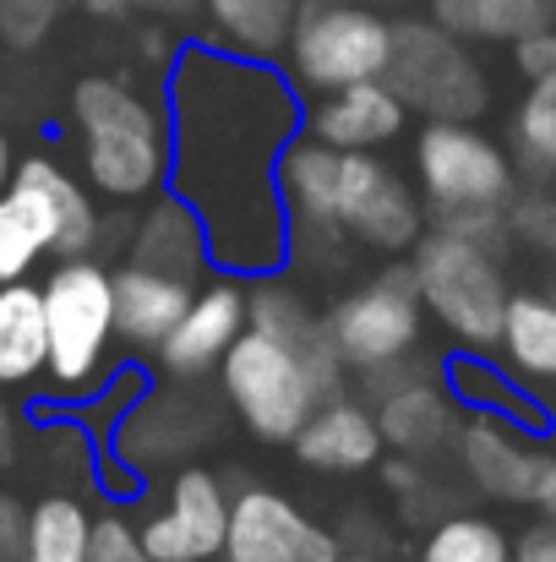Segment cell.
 Here are the masks:
<instances>
[{
    "instance_id": "obj_30",
    "label": "cell",
    "mask_w": 556,
    "mask_h": 562,
    "mask_svg": "<svg viewBox=\"0 0 556 562\" xmlns=\"http://www.w3.org/2000/svg\"><path fill=\"white\" fill-rule=\"evenodd\" d=\"M508 235L556 262V181H530L508 196Z\"/></svg>"
},
{
    "instance_id": "obj_17",
    "label": "cell",
    "mask_w": 556,
    "mask_h": 562,
    "mask_svg": "<svg viewBox=\"0 0 556 562\" xmlns=\"http://www.w3.org/2000/svg\"><path fill=\"white\" fill-rule=\"evenodd\" d=\"M290 453L300 470H317V475H366L382 464L387 448L366 398L333 393L300 420V431L290 437Z\"/></svg>"
},
{
    "instance_id": "obj_27",
    "label": "cell",
    "mask_w": 556,
    "mask_h": 562,
    "mask_svg": "<svg viewBox=\"0 0 556 562\" xmlns=\"http://www.w3.org/2000/svg\"><path fill=\"white\" fill-rule=\"evenodd\" d=\"M88 536H93V508L77 492H66V486L38 492L27 503V536H22L16 562H82Z\"/></svg>"
},
{
    "instance_id": "obj_43",
    "label": "cell",
    "mask_w": 556,
    "mask_h": 562,
    "mask_svg": "<svg viewBox=\"0 0 556 562\" xmlns=\"http://www.w3.org/2000/svg\"><path fill=\"white\" fill-rule=\"evenodd\" d=\"M66 5H82V0H66Z\"/></svg>"
},
{
    "instance_id": "obj_38",
    "label": "cell",
    "mask_w": 556,
    "mask_h": 562,
    "mask_svg": "<svg viewBox=\"0 0 556 562\" xmlns=\"http://www.w3.org/2000/svg\"><path fill=\"white\" fill-rule=\"evenodd\" d=\"M126 11H154V16H191L202 11L196 0H126Z\"/></svg>"
},
{
    "instance_id": "obj_1",
    "label": "cell",
    "mask_w": 556,
    "mask_h": 562,
    "mask_svg": "<svg viewBox=\"0 0 556 562\" xmlns=\"http://www.w3.org/2000/svg\"><path fill=\"white\" fill-rule=\"evenodd\" d=\"M170 187L202 218L218 273L262 279L290 268L279 159L300 137V88L273 60L181 44L164 66Z\"/></svg>"
},
{
    "instance_id": "obj_3",
    "label": "cell",
    "mask_w": 556,
    "mask_h": 562,
    "mask_svg": "<svg viewBox=\"0 0 556 562\" xmlns=\"http://www.w3.org/2000/svg\"><path fill=\"white\" fill-rule=\"evenodd\" d=\"M71 137H77V176L104 202L137 207L170 187V121L164 99L143 93L132 77L88 71L71 82Z\"/></svg>"
},
{
    "instance_id": "obj_19",
    "label": "cell",
    "mask_w": 556,
    "mask_h": 562,
    "mask_svg": "<svg viewBox=\"0 0 556 562\" xmlns=\"http://www.w3.org/2000/svg\"><path fill=\"white\" fill-rule=\"evenodd\" d=\"M306 137L328 143V148H350V154H376L387 143L404 137L409 110L398 104V93L376 77V82H350L333 93H317V104L306 110Z\"/></svg>"
},
{
    "instance_id": "obj_10",
    "label": "cell",
    "mask_w": 556,
    "mask_h": 562,
    "mask_svg": "<svg viewBox=\"0 0 556 562\" xmlns=\"http://www.w3.org/2000/svg\"><path fill=\"white\" fill-rule=\"evenodd\" d=\"M382 82L398 93L409 115L425 121H480L491 104V82L464 38L436 22H393V49Z\"/></svg>"
},
{
    "instance_id": "obj_11",
    "label": "cell",
    "mask_w": 556,
    "mask_h": 562,
    "mask_svg": "<svg viewBox=\"0 0 556 562\" xmlns=\"http://www.w3.org/2000/svg\"><path fill=\"white\" fill-rule=\"evenodd\" d=\"M415 191L425 202V218L508 207V196L519 191V170L513 154L475 121H425L415 132Z\"/></svg>"
},
{
    "instance_id": "obj_26",
    "label": "cell",
    "mask_w": 556,
    "mask_h": 562,
    "mask_svg": "<svg viewBox=\"0 0 556 562\" xmlns=\"http://www.w3.org/2000/svg\"><path fill=\"white\" fill-rule=\"evenodd\" d=\"M442 382H447V393L464 404V409H486V415H508V420H519L524 431H546V409L524 393V382H513L508 372H497L486 356H469V350H458V356H447V367H442Z\"/></svg>"
},
{
    "instance_id": "obj_4",
    "label": "cell",
    "mask_w": 556,
    "mask_h": 562,
    "mask_svg": "<svg viewBox=\"0 0 556 562\" xmlns=\"http://www.w3.org/2000/svg\"><path fill=\"white\" fill-rule=\"evenodd\" d=\"M104 240L110 218L71 165L55 154L11 165V181L0 187V284L33 279L38 262L55 257H99Z\"/></svg>"
},
{
    "instance_id": "obj_22",
    "label": "cell",
    "mask_w": 556,
    "mask_h": 562,
    "mask_svg": "<svg viewBox=\"0 0 556 562\" xmlns=\"http://www.w3.org/2000/svg\"><path fill=\"white\" fill-rule=\"evenodd\" d=\"M497 356L508 376L524 387H556V295L546 290H513L497 334Z\"/></svg>"
},
{
    "instance_id": "obj_21",
    "label": "cell",
    "mask_w": 556,
    "mask_h": 562,
    "mask_svg": "<svg viewBox=\"0 0 556 562\" xmlns=\"http://www.w3.org/2000/svg\"><path fill=\"white\" fill-rule=\"evenodd\" d=\"M110 284H115V339L137 356H154L164 345V334L181 323L185 301L196 295L191 279L143 268V262L110 268Z\"/></svg>"
},
{
    "instance_id": "obj_24",
    "label": "cell",
    "mask_w": 556,
    "mask_h": 562,
    "mask_svg": "<svg viewBox=\"0 0 556 562\" xmlns=\"http://www.w3.org/2000/svg\"><path fill=\"white\" fill-rule=\"evenodd\" d=\"M196 5L207 11L218 49L246 60H279L300 16V0H196Z\"/></svg>"
},
{
    "instance_id": "obj_25",
    "label": "cell",
    "mask_w": 556,
    "mask_h": 562,
    "mask_svg": "<svg viewBox=\"0 0 556 562\" xmlns=\"http://www.w3.org/2000/svg\"><path fill=\"white\" fill-rule=\"evenodd\" d=\"M431 22L464 44H519L530 33L556 27V0H431Z\"/></svg>"
},
{
    "instance_id": "obj_34",
    "label": "cell",
    "mask_w": 556,
    "mask_h": 562,
    "mask_svg": "<svg viewBox=\"0 0 556 562\" xmlns=\"http://www.w3.org/2000/svg\"><path fill=\"white\" fill-rule=\"evenodd\" d=\"M22 536H27V503L0 492V562L22 558Z\"/></svg>"
},
{
    "instance_id": "obj_14",
    "label": "cell",
    "mask_w": 556,
    "mask_h": 562,
    "mask_svg": "<svg viewBox=\"0 0 556 562\" xmlns=\"http://www.w3.org/2000/svg\"><path fill=\"white\" fill-rule=\"evenodd\" d=\"M229 497L235 492L207 464H196V459L175 464V475L164 481L159 503L137 525L148 558L154 562H218L224 530H229Z\"/></svg>"
},
{
    "instance_id": "obj_12",
    "label": "cell",
    "mask_w": 556,
    "mask_h": 562,
    "mask_svg": "<svg viewBox=\"0 0 556 562\" xmlns=\"http://www.w3.org/2000/svg\"><path fill=\"white\" fill-rule=\"evenodd\" d=\"M110 459H121L126 470L137 475H154V470H175L191 464L196 448H207L218 437V409L196 393V382H148L110 426Z\"/></svg>"
},
{
    "instance_id": "obj_36",
    "label": "cell",
    "mask_w": 556,
    "mask_h": 562,
    "mask_svg": "<svg viewBox=\"0 0 556 562\" xmlns=\"http://www.w3.org/2000/svg\"><path fill=\"white\" fill-rule=\"evenodd\" d=\"M16 459H22V420H16L11 393L0 387V470H11Z\"/></svg>"
},
{
    "instance_id": "obj_31",
    "label": "cell",
    "mask_w": 556,
    "mask_h": 562,
    "mask_svg": "<svg viewBox=\"0 0 556 562\" xmlns=\"http://www.w3.org/2000/svg\"><path fill=\"white\" fill-rule=\"evenodd\" d=\"M66 0H0V38L11 49H38L55 22H60Z\"/></svg>"
},
{
    "instance_id": "obj_6",
    "label": "cell",
    "mask_w": 556,
    "mask_h": 562,
    "mask_svg": "<svg viewBox=\"0 0 556 562\" xmlns=\"http://www.w3.org/2000/svg\"><path fill=\"white\" fill-rule=\"evenodd\" d=\"M213 376H218V398L229 404V415L257 442H284V448L322 398L344 393L339 361H311L262 328H246Z\"/></svg>"
},
{
    "instance_id": "obj_33",
    "label": "cell",
    "mask_w": 556,
    "mask_h": 562,
    "mask_svg": "<svg viewBox=\"0 0 556 562\" xmlns=\"http://www.w3.org/2000/svg\"><path fill=\"white\" fill-rule=\"evenodd\" d=\"M513 66L524 71V82H541V77H552V71H556V27L519 38V44H513Z\"/></svg>"
},
{
    "instance_id": "obj_23",
    "label": "cell",
    "mask_w": 556,
    "mask_h": 562,
    "mask_svg": "<svg viewBox=\"0 0 556 562\" xmlns=\"http://www.w3.org/2000/svg\"><path fill=\"white\" fill-rule=\"evenodd\" d=\"M44 301L33 279L0 284V387L27 393L44 382Z\"/></svg>"
},
{
    "instance_id": "obj_35",
    "label": "cell",
    "mask_w": 556,
    "mask_h": 562,
    "mask_svg": "<svg viewBox=\"0 0 556 562\" xmlns=\"http://www.w3.org/2000/svg\"><path fill=\"white\" fill-rule=\"evenodd\" d=\"M513 562H556V525L552 519L530 525V530L513 541Z\"/></svg>"
},
{
    "instance_id": "obj_20",
    "label": "cell",
    "mask_w": 556,
    "mask_h": 562,
    "mask_svg": "<svg viewBox=\"0 0 556 562\" xmlns=\"http://www.w3.org/2000/svg\"><path fill=\"white\" fill-rule=\"evenodd\" d=\"M126 262H143V268H159V273L202 284L213 273L202 218L185 207L175 191L148 196V207L137 218H126Z\"/></svg>"
},
{
    "instance_id": "obj_7",
    "label": "cell",
    "mask_w": 556,
    "mask_h": 562,
    "mask_svg": "<svg viewBox=\"0 0 556 562\" xmlns=\"http://www.w3.org/2000/svg\"><path fill=\"white\" fill-rule=\"evenodd\" d=\"M404 268L415 279L420 312H431V323L469 356H497V334H502V312H508V268L502 251H486L464 235H447L436 224H425V235L404 251Z\"/></svg>"
},
{
    "instance_id": "obj_15",
    "label": "cell",
    "mask_w": 556,
    "mask_h": 562,
    "mask_svg": "<svg viewBox=\"0 0 556 562\" xmlns=\"http://www.w3.org/2000/svg\"><path fill=\"white\" fill-rule=\"evenodd\" d=\"M339 536L317 525L295 497L273 486H240L229 497V530L218 562H339Z\"/></svg>"
},
{
    "instance_id": "obj_9",
    "label": "cell",
    "mask_w": 556,
    "mask_h": 562,
    "mask_svg": "<svg viewBox=\"0 0 556 562\" xmlns=\"http://www.w3.org/2000/svg\"><path fill=\"white\" fill-rule=\"evenodd\" d=\"M322 334H328L339 367L355 376L415 361L420 334H425V312H420V295H415L404 257H393L376 279L344 290L333 306H322Z\"/></svg>"
},
{
    "instance_id": "obj_18",
    "label": "cell",
    "mask_w": 556,
    "mask_h": 562,
    "mask_svg": "<svg viewBox=\"0 0 556 562\" xmlns=\"http://www.w3.org/2000/svg\"><path fill=\"white\" fill-rule=\"evenodd\" d=\"M376 409V431H382V448L398 453V459H425V453H442L453 437H458V398L447 393V382L420 367L404 382H393L387 393L371 398Z\"/></svg>"
},
{
    "instance_id": "obj_39",
    "label": "cell",
    "mask_w": 556,
    "mask_h": 562,
    "mask_svg": "<svg viewBox=\"0 0 556 562\" xmlns=\"http://www.w3.org/2000/svg\"><path fill=\"white\" fill-rule=\"evenodd\" d=\"M11 165H16V154H11V137L0 132V187L11 181Z\"/></svg>"
},
{
    "instance_id": "obj_42",
    "label": "cell",
    "mask_w": 556,
    "mask_h": 562,
    "mask_svg": "<svg viewBox=\"0 0 556 562\" xmlns=\"http://www.w3.org/2000/svg\"><path fill=\"white\" fill-rule=\"evenodd\" d=\"M541 514H546V519L556 525V486H552V497H546V508H541Z\"/></svg>"
},
{
    "instance_id": "obj_2",
    "label": "cell",
    "mask_w": 556,
    "mask_h": 562,
    "mask_svg": "<svg viewBox=\"0 0 556 562\" xmlns=\"http://www.w3.org/2000/svg\"><path fill=\"white\" fill-rule=\"evenodd\" d=\"M279 196L290 213V262L306 251L366 246L376 257H404L425 235V202L387 159L295 137L279 159Z\"/></svg>"
},
{
    "instance_id": "obj_16",
    "label": "cell",
    "mask_w": 556,
    "mask_h": 562,
    "mask_svg": "<svg viewBox=\"0 0 556 562\" xmlns=\"http://www.w3.org/2000/svg\"><path fill=\"white\" fill-rule=\"evenodd\" d=\"M240 334H246V279L213 268L196 284V295L185 301L181 323L154 350V367L170 382H202V376L218 372V361L229 356V345Z\"/></svg>"
},
{
    "instance_id": "obj_28",
    "label": "cell",
    "mask_w": 556,
    "mask_h": 562,
    "mask_svg": "<svg viewBox=\"0 0 556 562\" xmlns=\"http://www.w3.org/2000/svg\"><path fill=\"white\" fill-rule=\"evenodd\" d=\"M415 562H513V536L486 514H447L431 525Z\"/></svg>"
},
{
    "instance_id": "obj_37",
    "label": "cell",
    "mask_w": 556,
    "mask_h": 562,
    "mask_svg": "<svg viewBox=\"0 0 556 562\" xmlns=\"http://www.w3.org/2000/svg\"><path fill=\"white\" fill-rule=\"evenodd\" d=\"M137 49H143V60H154V66H170L181 44L170 38V27H164V22H154V27H143V33H137Z\"/></svg>"
},
{
    "instance_id": "obj_40",
    "label": "cell",
    "mask_w": 556,
    "mask_h": 562,
    "mask_svg": "<svg viewBox=\"0 0 556 562\" xmlns=\"http://www.w3.org/2000/svg\"><path fill=\"white\" fill-rule=\"evenodd\" d=\"M339 562H382V558H371V552H339Z\"/></svg>"
},
{
    "instance_id": "obj_32",
    "label": "cell",
    "mask_w": 556,
    "mask_h": 562,
    "mask_svg": "<svg viewBox=\"0 0 556 562\" xmlns=\"http://www.w3.org/2000/svg\"><path fill=\"white\" fill-rule=\"evenodd\" d=\"M82 562H154L132 514L126 508H110V514H93V536H88V558Z\"/></svg>"
},
{
    "instance_id": "obj_8",
    "label": "cell",
    "mask_w": 556,
    "mask_h": 562,
    "mask_svg": "<svg viewBox=\"0 0 556 562\" xmlns=\"http://www.w3.org/2000/svg\"><path fill=\"white\" fill-rule=\"evenodd\" d=\"M393 22L366 0H300L295 33L284 44V77L306 93H333L376 82L387 71Z\"/></svg>"
},
{
    "instance_id": "obj_5",
    "label": "cell",
    "mask_w": 556,
    "mask_h": 562,
    "mask_svg": "<svg viewBox=\"0 0 556 562\" xmlns=\"http://www.w3.org/2000/svg\"><path fill=\"white\" fill-rule=\"evenodd\" d=\"M44 387L55 404H88L115 356V284L104 257H55L44 284Z\"/></svg>"
},
{
    "instance_id": "obj_13",
    "label": "cell",
    "mask_w": 556,
    "mask_h": 562,
    "mask_svg": "<svg viewBox=\"0 0 556 562\" xmlns=\"http://www.w3.org/2000/svg\"><path fill=\"white\" fill-rule=\"evenodd\" d=\"M453 448H458L464 481L480 497L508 503V508H546L556 486V453L541 448V437L524 431L519 420L469 409V420H458Z\"/></svg>"
},
{
    "instance_id": "obj_41",
    "label": "cell",
    "mask_w": 556,
    "mask_h": 562,
    "mask_svg": "<svg viewBox=\"0 0 556 562\" xmlns=\"http://www.w3.org/2000/svg\"><path fill=\"white\" fill-rule=\"evenodd\" d=\"M530 88H541V93H552V99H556V71H552V77H541V82H530Z\"/></svg>"
},
{
    "instance_id": "obj_29",
    "label": "cell",
    "mask_w": 556,
    "mask_h": 562,
    "mask_svg": "<svg viewBox=\"0 0 556 562\" xmlns=\"http://www.w3.org/2000/svg\"><path fill=\"white\" fill-rule=\"evenodd\" d=\"M508 154H513V170H524L530 181H556V99L552 93L530 88L513 104Z\"/></svg>"
}]
</instances>
